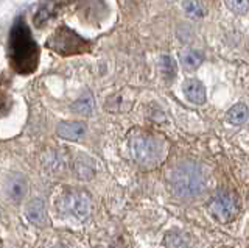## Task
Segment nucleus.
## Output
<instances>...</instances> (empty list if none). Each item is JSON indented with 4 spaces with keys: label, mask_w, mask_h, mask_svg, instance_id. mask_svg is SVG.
<instances>
[{
    "label": "nucleus",
    "mask_w": 249,
    "mask_h": 248,
    "mask_svg": "<svg viewBox=\"0 0 249 248\" xmlns=\"http://www.w3.org/2000/svg\"><path fill=\"white\" fill-rule=\"evenodd\" d=\"M73 110H75L76 113L83 114V115H89V114L92 113V110H93V98H92V95L88 94V95L81 97V98L75 103Z\"/></svg>",
    "instance_id": "2eb2a0df"
},
{
    "label": "nucleus",
    "mask_w": 249,
    "mask_h": 248,
    "mask_svg": "<svg viewBox=\"0 0 249 248\" xmlns=\"http://www.w3.org/2000/svg\"><path fill=\"white\" fill-rule=\"evenodd\" d=\"M167 248H189V240L179 232H170L167 236Z\"/></svg>",
    "instance_id": "dca6fc26"
},
{
    "label": "nucleus",
    "mask_w": 249,
    "mask_h": 248,
    "mask_svg": "<svg viewBox=\"0 0 249 248\" xmlns=\"http://www.w3.org/2000/svg\"><path fill=\"white\" fill-rule=\"evenodd\" d=\"M168 184L178 198H195L204 192L206 176L198 164L184 161L168 172Z\"/></svg>",
    "instance_id": "f257e3e1"
},
{
    "label": "nucleus",
    "mask_w": 249,
    "mask_h": 248,
    "mask_svg": "<svg viewBox=\"0 0 249 248\" xmlns=\"http://www.w3.org/2000/svg\"><path fill=\"white\" fill-rule=\"evenodd\" d=\"M209 211L216 220L220 222H229L238 212V203L237 197L229 191H220L210 198Z\"/></svg>",
    "instance_id": "39448f33"
},
{
    "label": "nucleus",
    "mask_w": 249,
    "mask_h": 248,
    "mask_svg": "<svg viewBox=\"0 0 249 248\" xmlns=\"http://www.w3.org/2000/svg\"><path fill=\"white\" fill-rule=\"evenodd\" d=\"M53 248H66V247H62V245H56V247H53Z\"/></svg>",
    "instance_id": "6ab92c4d"
},
{
    "label": "nucleus",
    "mask_w": 249,
    "mask_h": 248,
    "mask_svg": "<svg viewBox=\"0 0 249 248\" xmlns=\"http://www.w3.org/2000/svg\"><path fill=\"white\" fill-rule=\"evenodd\" d=\"M27 189H28V181L23 175H14L11 180L6 183V193L14 201H19L25 197Z\"/></svg>",
    "instance_id": "1a4fd4ad"
},
{
    "label": "nucleus",
    "mask_w": 249,
    "mask_h": 248,
    "mask_svg": "<svg viewBox=\"0 0 249 248\" xmlns=\"http://www.w3.org/2000/svg\"><path fill=\"white\" fill-rule=\"evenodd\" d=\"M131 156L142 169H154L165 156V142L148 131H136L129 139Z\"/></svg>",
    "instance_id": "f03ea898"
},
{
    "label": "nucleus",
    "mask_w": 249,
    "mask_h": 248,
    "mask_svg": "<svg viewBox=\"0 0 249 248\" xmlns=\"http://www.w3.org/2000/svg\"><path fill=\"white\" fill-rule=\"evenodd\" d=\"M249 117V110L245 103H237L233 105L231 110L228 111V120L233 125H241L245 123Z\"/></svg>",
    "instance_id": "9b49d317"
},
{
    "label": "nucleus",
    "mask_w": 249,
    "mask_h": 248,
    "mask_svg": "<svg viewBox=\"0 0 249 248\" xmlns=\"http://www.w3.org/2000/svg\"><path fill=\"white\" fill-rule=\"evenodd\" d=\"M184 94L195 105H202L206 102V88L199 80L190 78L184 83Z\"/></svg>",
    "instance_id": "0eeeda50"
},
{
    "label": "nucleus",
    "mask_w": 249,
    "mask_h": 248,
    "mask_svg": "<svg viewBox=\"0 0 249 248\" xmlns=\"http://www.w3.org/2000/svg\"><path fill=\"white\" fill-rule=\"evenodd\" d=\"M58 208L62 214L72 215L75 219L83 220L86 217H89L92 211V200L83 191H69L59 198Z\"/></svg>",
    "instance_id": "20e7f679"
},
{
    "label": "nucleus",
    "mask_w": 249,
    "mask_h": 248,
    "mask_svg": "<svg viewBox=\"0 0 249 248\" xmlns=\"http://www.w3.org/2000/svg\"><path fill=\"white\" fill-rule=\"evenodd\" d=\"M44 166L50 170V172L56 173L64 170L67 166V158L64 156V153H61L58 150H52L44 156Z\"/></svg>",
    "instance_id": "9d476101"
},
{
    "label": "nucleus",
    "mask_w": 249,
    "mask_h": 248,
    "mask_svg": "<svg viewBox=\"0 0 249 248\" xmlns=\"http://www.w3.org/2000/svg\"><path fill=\"white\" fill-rule=\"evenodd\" d=\"M75 172L81 180H90L93 175V167L90 166V161L86 156H80L75 162Z\"/></svg>",
    "instance_id": "f8f14e48"
},
{
    "label": "nucleus",
    "mask_w": 249,
    "mask_h": 248,
    "mask_svg": "<svg viewBox=\"0 0 249 248\" xmlns=\"http://www.w3.org/2000/svg\"><path fill=\"white\" fill-rule=\"evenodd\" d=\"M11 63L20 74H30L37 64V47L23 27L14 30L11 38Z\"/></svg>",
    "instance_id": "7ed1b4c3"
},
{
    "label": "nucleus",
    "mask_w": 249,
    "mask_h": 248,
    "mask_svg": "<svg viewBox=\"0 0 249 248\" xmlns=\"http://www.w3.org/2000/svg\"><path fill=\"white\" fill-rule=\"evenodd\" d=\"M181 61L187 69H196L202 63V53L198 50H185L181 53Z\"/></svg>",
    "instance_id": "ddd939ff"
},
{
    "label": "nucleus",
    "mask_w": 249,
    "mask_h": 248,
    "mask_svg": "<svg viewBox=\"0 0 249 248\" xmlns=\"http://www.w3.org/2000/svg\"><path fill=\"white\" fill-rule=\"evenodd\" d=\"M226 6L237 14H245L249 10V0H224Z\"/></svg>",
    "instance_id": "f3484780"
},
{
    "label": "nucleus",
    "mask_w": 249,
    "mask_h": 248,
    "mask_svg": "<svg viewBox=\"0 0 249 248\" xmlns=\"http://www.w3.org/2000/svg\"><path fill=\"white\" fill-rule=\"evenodd\" d=\"M160 71L163 74L167 80H173L175 75H176V63L175 59L168 57V55H163L160 58Z\"/></svg>",
    "instance_id": "4468645a"
},
{
    "label": "nucleus",
    "mask_w": 249,
    "mask_h": 248,
    "mask_svg": "<svg viewBox=\"0 0 249 248\" xmlns=\"http://www.w3.org/2000/svg\"><path fill=\"white\" fill-rule=\"evenodd\" d=\"M184 8H185L189 16H201V8L195 0H187V2L184 3Z\"/></svg>",
    "instance_id": "a211bd4d"
},
{
    "label": "nucleus",
    "mask_w": 249,
    "mask_h": 248,
    "mask_svg": "<svg viewBox=\"0 0 249 248\" xmlns=\"http://www.w3.org/2000/svg\"><path fill=\"white\" fill-rule=\"evenodd\" d=\"M56 133L66 141H80L86 136V125L83 122H62L58 125Z\"/></svg>",
    "instance_id": "423d86ee"
},
{
    "label": "nucleus",
    "mask_w": 249,
    "mask_h": 248,
    "mask_svg": "<svg viewBox=\"0 0 249 248\" xmlns=\"http://www.w3.org/2000/svg\"><path fill=\"white\" fill-rule=\"evenodd\" d=\"M25 217L28 219V222H31L33 225H37V227L44 225L45 219H47L44 200H41V198L31 200L25 208Z\"/></svg>",
    "instance_id": "6e6552de"
}]
</instances>
